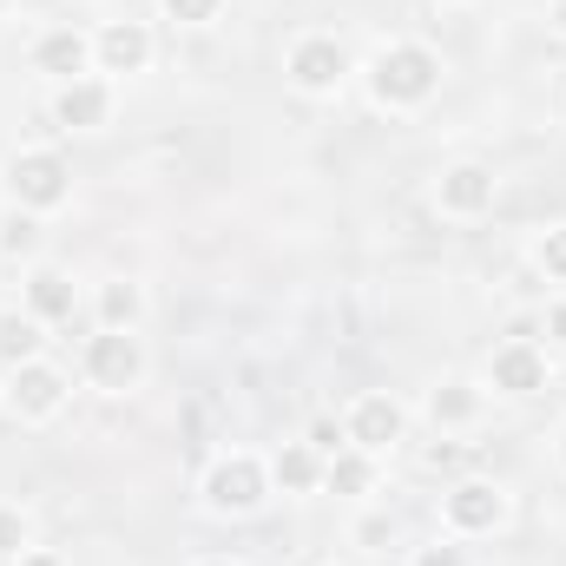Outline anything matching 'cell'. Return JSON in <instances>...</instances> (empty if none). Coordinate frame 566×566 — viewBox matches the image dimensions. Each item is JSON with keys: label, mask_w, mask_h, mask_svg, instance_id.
I'll list each match as a JSON object with an SVG mask.
<instances>
[{"label": "cell", "mask_w": 566, "mask_h": 566, "mask_svg": "<svg viewBox=\"0 0 566 566\" xmlns=\"http://www.w3.org/2000/svg\"><path fill=\"white\" fill-rule=\"evenodd\" d=\"M434 205H441L448 218H481V211H494V171H488V165H448L441 185H434Z\"/></svg>", "instance_id": "9"}, {"label": "cell", "mask_w": 566, "mask_h": 566, "mask_svg": "<svg viewBox=\"0 0 566 566\" xmlns=\"http://www.w3.org/2000/svg\"><path fill=\"white\" fill-rule=\"evenodd\" d=\"M27 541H33L27 514H20V507H0V554H7V560H20V554H27Z\"/></svg>", "instance_id": "21"}, {"label": "cell", "mask_w": 566, "mask_h": 566, "mask_svg": "<svg viewBox=\"0 0 566 566\" xmlns=\"http://www.w3.org/2000/svg\"><path fill=\"white\" fill-rule=\"evenodd\" d=\"M547 336H560V343H566V296L547 310Z\"/></svg>", "instance_id": "26"}, {"label": "cell", "mask_w": 566, "mask_h": 566, "mask_svg": "<svg viewBox=\"0 0 566 566\" xmlns=\"http://www.w3.org/2000/svg\"><path fill=\"white\" fill-rule=\"evenodd\" d=\"M271 481H277L283 494H310V488H323V454H316L310 441H290L277 461H271Z\"/></svg>", "instance_id": "14"}, {"label": "cell", "mask_w": 566, "mask_h": 566, "mask_svg": "<svg viewBox=\"0 0 566 566\" xmlns=\"http://www.w3.org/2000/svg\"><path fill=\"white\" fill-rule=\"evenodd\" d=\"M205 566H231V560H205Z\"/></svg>", "instance_id": "30"}, {"label": "cell", "mask_w": 566, "mask_h": 566, "mask_svg": "<svg viewBox=\"0 0 566 566\" xmlns=\"http://www.w3.org/2000/svg\"><path fill=\"white\" fill-rule=\"evenodd\" d=\"M86 376L99 382V389H133L145 376V349L133 329H99L93 343H86Z\"/></svg>", "instance_id": "4"}, {"label": "cell", "mask_w": 566, "mask_h": 566, "mask_svg": "<svg viewBox=\"0 0 566 566\" xmlns=\"http://www.w3.org/2000/svg\"><path fill=\"white\" fill-rule=\"evenodd\" d=\"M165 13L185 27H205V20H218V0H165Z\"/></svg>", "instance_id": "23"}, {"label": "cell", "mask_w": 566, "mask_h": 566, "mask_svg": "<svg viewBox=\"0 0 566 566\" xmlns=\"http://www.w3.org/2000/svg\"><path fill=\"white\" fill-rule=\"evenodd\" d=\"M416 566H468V560H461V547H422Z\"/></svg>", "instance_id": "25"}, {"label": "cell", "mask_w": 566, "mask_h": 566, "mask_svg": "<svg viewBox=\"0 0 566 566\" xmlns=\"http://www.w3.org/2000/svg\"><path fill=\"white\" fill-rule=\"evenodd\" d=\"M7 191L20 211H60L66 191H73V171L60 151H13L7 158Z\"/></svg>", "instance_id": "2"}, {"label": "cell", "mask_w": 566, "mask_h": 566, "mask_svg": "<svg viewBox=\"0 0 566 566\" xmlns=\"http://www.w3.org/2000/svg\"><path fill=\"white\" fill-rule=\"evenodd\" d=\"M441 86V60L416 46V40H396V46H382L376 60H369V93L382 99V106H422L428 93Z\"/></svg>", "instance_id": "1"}, {"label": "cell", "mask_w": 566, "mask_h": 566, "mask_svg": "<svg viewBox=\"0 0 566 566\" xmlns=\"http://www.w3.org/2000/svg\"><path fill=\"white\" fill-rule=\"evenodd\" d=\"M428 416L441 428H468L481 416V389H474V382H441V389L428 396Z\"/></svg>", "instance_id": "17"}, {"label": "cell", "mask_w": 566, "mask_h": 566, "mask_svg": "<svg viewBox=\"0 0 566 566\" xmlns=\"http://www.w3.org/2000/svg\"><path fill=\"white\" fill-rule=\"evenodd\" d=\"M554 27L566 33V0H554Z\"/></svg>", "instance_id": "28"}, {"label": "cell", "mask_w": 566, "mask_h": 566, "mask_svg": "<svg viewBox=\"0 0 566 566\" xmlns=\"http://www.w3.org/2000/svg\"><path fill=\"white\" fill-rule=\"evenodd\" d=\"M13 566H60V560H53V554H20Z\"/></svg>", "instance_id": "27"}, {"label": "cell", "mask_w": 566, "mask_h": 566, "mask_svg": "<svg viewBox=\"0 0 566 566\" xmlns=\"http://www.w3.org/2000/svg\"><path fill=\"white\" fill-rule=\"evenodd\" d=\"M402 428H409V416H402V402H396V396H363V402L349 409L343 434H349V448L382 454V448H396V441H402Z\"/></svg>", "instance_id": "8"}, {"label": "cell", "mask_w": 566, "mask_h": 566, "mask_svg": "<svg viewBox=\"0 0 566 566\" xmlns=\"http://www.w3.org/2000/svg\"><path fill=\"white\" fill-rule=\"evenodd\" d=\"M264 494H271V468L258 454H224L205 474V507L211 514H251Z\"/></svg>", "instance_id": "3"}, {"label": "cell", "mask_w": 566, "mask_h": 566, "mask_svg": "<svg viewBox=\"0 0 566 566\" xmlns=\"http://www.w3.org/2000/svg\"><path fill=\"white\" fill-rule=\"evenodd\" d=\"M441 514H448L454 534H494V527L507 521V494H501L494 481H461V488H448Z\"/></svg>", "instance_id": "7"}, {"label": "cell", "mask_w": 566, "mask_h": 566, "mask_svg": "<svg viewBox=\"0 0 566 566\" xmlns=\"http://www.w3.org/2000/svg\"><path fill=\"white\" fill-rule=\"evenodd\" d=\"M60 402H66V376L46 369L40 356L7 376V409H13L20 422H46V416H60Z\"/></svg>", "instance_id": "5"}, {"label": "cell", "mask_w": 566, "mask_h": 566, "mask_svg": "<svg viewBox=\"0 0 566 566\" xmlns=\"http://www.w3.org/2000/svg\"><path fill=\"white\" fill-rule=\"evenodd\" d=\"M139 310H145L139 283H106V290H99V323H106V329H133Z\"/></svg>", "instance_id": "19"}, {"label": "cell", "mask_w": 566, "mask_h": 566, "mask_svg": "<svg viewBox=\"0 0 566 566\" xmlns=\"http://www.w3.org/2000/svg\"><path fill=\"white\" fill-rule=\"evenodd\" d=\"M343 73H349L343 40L310 33V40H296V46H290V80H296L303 93H336V86H343Z\"/></svg>", "instance_id": "6"}, {"label": "cell", "mask_w": 566, "mask_h": 566, "mask_svg": "<svg viewBox=\"0 0 566 566\" xmlns=\"http://www.w3.org/2000/svg\"><path fill=\"white\" fill-rule=\"evenodd\" d=\"M323 488H336V494H369V488H376V468H369V454H363V448H343V454H329V461H323Z\"/></svg>", "instance_id": "18"}, {"label": "cell", "mask_w": 566, "mask_h": 566, "mask_svg": "<svg viewBox=\"0 0 566 566\" xmlns=\"http://www.w3.org/2000/svg\"><path fill=\"white\" fill-rule=\"evenodd\" d=\"M106 113H113L106 80H73V86H60V99H53V119H60V126H73V133L106 126Z\"/></svg>", "instance_id": "12"}, {"label": "cell", "mask_w": 566, "mask_h": 566, "mask_svg": "<svg viewBox=\"0 0 566 566\" xmlns=\"http://www.w3.org/2000/svg\"><path fill=\"white\" fill-rule=\"evenodd\" d=\"M73 277H60V271H33L27 277V310L40 316V323H66L73 316Z\"/></svg>", "instance_id": "15"}, {"label": "cell", "mask_w": 566, "mask_h": 566, "mask_svg": "<svg viewBox=\"0 0 566 566\" xmlns=\"http://www.w3.org/2000/svg\"><path fill=\"white\" fill-rule=\"evenodd\" d=\"M488 376H494V389H507V396H541V389H547V356H541L534 343H501L494 363H488Z\"/></svg>", "instance_id": "10"}, {"label": "cell", "mask_w": 566, "mask_h": 566, "mask_svg": "<svg viewBox=\"0 0 566 566\" xmlns=\"http://www.w3.org/2000/svg\"><path fill=\"white\" fill-rule=\"evenodd\" d=\"M534 264H541L547 277H560V283H566V224H554V231L541 238V251H534Z\"/></svg>", "instance_id": "22"}, {"label": "cell", "mask_w": 566, "mask_h": 566, "mask_svg": "<svg viewBox=\"0 0 566 566\" xmlns=\"http://www.w3.org/2000/svg\"><path fill=\"white\" fill-rule=\"evenodd\" d=\"M33 251H40L33 211H7V218H0V258H33Z\"/></svg>", "instance_id": "20"}, {"label": "cell", "mask_w": 566, "mask_h": 566, "mask_svg": "<svg viewBox=\"0 0 566 566\" xmlns=\"http://www.w3.org/2000/svg\"><path fill=\"white\" fill-rule=\"evenodd\" d=\"M560 461H566V428H560Z\"/></svg>", "instance_id": "29"}, {"label": "cell", "mask_w": 566, "mask_h": 566, "mask_svg": "<svg viewBox=\"0 0 566 566\" xmlns=\"http://www.w3.org/2000/svg\"><path fill=\"white\" fill-rule=\"evenodd\" d=\"M93 53H99L106 73H145V60H151V33H145L139 20H113V27L93 40Z\"/></svg>", "instance_id": "13"}, {"label": "cell", "mask_w": 566, "mask_h": 566, "mask_svg": "<svg viewBox=\"0 0 566 566\" xmlns=\"http://www.w3.org/2000/svg\"><path fill=\"white\" fill-rule=\"evenodd\" d=\"M33 60H40V73H53L60 86H73V80H86V66H93V40H86L80 27H53V33L33 46Z\"/></svg>", "instance_id": "11"}, {"label": "cell", "mask_w": 566, "mask_h": 566, "mask_svg": "<svg viewBox=\"0 0 566 566\" xmlns=\"http://www.w3.org/2000/svg\"><path fill=\"white\" fill-rule=\"evenodd\" d=\"M343 441H349V434H343L336 422H316V428H310V448H316L323 461H329V454H343Z\"/></svg>", "instance_id": "24"}, {"label": "cell", "mask_w": 566, "mask_h": 566, "mask_svg": "<svg viewBox=\"0 0 566 566\" xmlns=\"http://www.w3.org/2000/svg\"><path fill=\"white\" fill-rule=\"evenodd\" d=\"M33 356H40V316H33V310H27V316H20V310H0V363L20 369V363H33Z\"/></svg>", "instance_id": "16"}]
</instances>
